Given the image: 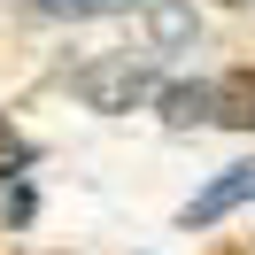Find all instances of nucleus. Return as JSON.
Returning <instances> with one entry per match:
<instances>
[{
	"instance_id": "f257e3e1",
	"label": "nucleus",
	"mask_w": 255,
	"mask_h": 255,
	"mask_svg": "<svg viewBox=\"0 0 255 255\" xmlns=\"http://www.w3.org/2000/svg\"><path fill=\"white\" fill-rule=\"evenodd\" d=\"M70 93H78L85 109H101V116H124V109H139V101H155L162 78H155L147 54H101V62L70 70Z\"/></svg>"
},
{
	"instance_id": "f03ea898",
	"label": "nucleus",
	"mask_w": 255,
	"mask_h": 255,
	"mask_svg": "<svg viewBox=\"0 0 255 255\" xmlns=\"http://www.w3.org/2000/svg\"><path fill=\"white\" fill-rule=\"evenodd\" d=\"M240 201H255V162H232V170H224V178H209V186L193 193L186 209H178V224H186V232H201V224H217V217H232Z\"/></svg>"
},
{
	"instance_id": "7ed1b4c3",
	"label": "nucleus",
	"mask_w": 255,
	"mask_h": 255,
	"mask_svg": "<svg viewBox=\"0 0 255 255\" xmlns=\"http://www.w3.org/2000/svg\"><path fill=\"white\" fill-rule=\"evenodd\" d=\"M162 109V131H193V124H217V85H193V78H170L155 93Z\"/></svg>"
},
{
	"instance_id": "20e7f679",
	"label": "nucleus",
	"mask_w": 255,
	"mask_h": 255,
	"mask_svg": "<svg viewBox=\"0 0 255 255\" xmlns=\"http://www.w3.org/2000/svg\"><path fill=\"white\" fill-rule=\"evenodd\" d=\"M217 124L224 131H255V70H224L217 78Z\"/></svg>"
},
{
	"instance_id": "39448f33",
	"label": "nucleus",
	"mask_w": 255,
	"mask_h": 255,
	"mask_svg": "<svg viewBox=\"0 0 255 255\" xmlns=\"http://www.w3.org/2000/svg\"><path fill=\"white\" fill-rule=\"evenodd\" d=\"M147 31H155L162 54H178L193 39V0H147Z\"/></svg>"
},
{
	"instance_id": "423d86ee",
	"label": "nucleus",
	"mask_w": 255,
	"mask_h": 255,
	"mask_svg": "<svg viewBox=\"0 0 255 255\" xmlns=\"http://www.w3.org/2000/svg\"><path fill=\"white\" fill-rule=\"evenodd\" d=\"M0 217H8V224H16V232H23V224L39 217V193L23 186V178H8V193H0Z\"/></svg>"
},
{
	"instance_id": "0eeeda50",
	"label": "nucleus",
	"mask_w": 255,
	"mask_h": 255,
	"mask_svg": "<svg viewBox=\"0 0 255 255\" xmlns=\"http://www.w3.org/2000/svg\"><path fill=\"white\" fill-rule=\"evenodd\" d=\"M139 0H47V16H124Z\"/></svg>"
},
{
	"instance_id": "6e6552de",
	"label": "nucleus",
	"mask_w": 255,
	"mask_h": 255,
	"mask_svg": "<svg viewBox=\"0 0 255 255\" xmlns=\"http://www.w3.org/2000/svg\"><path fill=\"white\" fill-rule=\"evenodd\" d=\"M23 162H31V147H23V139H16V131L0 124V186H8V178H16V170H23Z\"/></svg>"
},
{
	"instance_id": "1a4fd4ad",
	"label": "nucleus",
	"mask_w": 255,
	"mask_h": 255,
	"mask_svg": "<svg viewBox=\"0 0 255 255\" xmlns=\"http://www.w3.org/2000/svg\"><path fill=\"white\" fill-rule=\"evenodd\" d=\"M217 8H248V0H217Z\"/></svg>"
},
{
	"instance_id": "9d476101",
	"label": "nucleus",
	"mask_w": 255,
	"mask_h": 255,
	"mask_svg": "<svg viewBox=\"0 0 255 255\" xmlns=\"http://www.w3.org/2000/svg\"><path fill=\"white\" fill-rule=\"evenodd\" d=\"M232 255H248V248H232Z\"/></svg>"
}]
</instances>
